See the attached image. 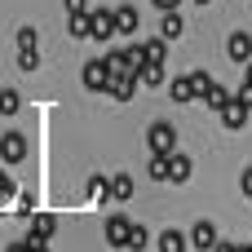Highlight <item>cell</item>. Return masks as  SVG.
I'll return each mask as SVG.
<instances>
[{"label":"cell","instance_id":"obj_1","mask_svg":"<svg viewBox=\"0 0 252 252\" xmlns=\"http://www.w3.org/2000/svg\"><path fill=\"white\" fill-rule=\"evenodd\" d=\"M146 146H151V155H168V151H177V128H173L168 120H155V124L146 128Z\"/></svg>","mask_w":252,"mask_h":252},{"label":"cell","instance_id":"obj_2","mask_svg":"<svg viewBox=\"0 0 252 252\" xmlns=\"http://www.w3.org/2000/svg\"><path fill=\"white\" fill-rule=\"evenodd\" d=\"M31 151V142L22 133H0V164H22Z\"/></svg>","mask_w":252,"mask_h":252},{"label":"cell","instance_id":"obj_3","mask_svg":"<svg viewBox=\"0 0 252 252\" xmlns=\"http://www.w3.org/2000/svg\"><path fill=\"white\" fill-rule=\"evenodd\" d=\"M53 230H58V217L53 213H40L35 221H31V235H27V248H49V239H53Z\"/></svg>","mask_w":252,"mask_h":252},{"label":"cell","instance_id":"obj_4","mask_svg":"<svg viewBox=\"0 0 252 252\" xmlns=\"http://www.w3.org/2000/svg\"><path fill=\"white\" fill-rule=\"evenodd\" d=\"M186 244H190V252H213V244H217V226H213V221H195L190 235H186Z\"/></svg>","mask_w":252,"mask_h":252},{"label":"cell","instance_id":"obj_5","mask_svg":"<svg viewBox=\"0 0 252 252\" xmlns=\"http://www.w3.org/2000/svg\"><path fill=\"white\" fill-rule=\"evenodd\" d=\"M89 35L93 40H111L115 35V9H93L89 13Z\"/></svg>","mask_w":252,"mask_h":252},{"label":"cell","instance_id":"obj_6","mask_svg":"<svg viewBox=\"0 0 252 252\" xmlns=\"http://www.w3.org/2000/svg\"><path fill=\"white\" fill-rule=\"evenodd\" d=\"M128 230H133L128 217H106V226H102V235H106L111 248H128Z\"/></svg>","mask_w":252,"mask_h":252},{"label":"cell","instance_id":"obj_7","mask_svg":"<svg viewBox=\"0 0 252 252\" xmlns=\"http://www.w3.org/2000/svg\"><path fill=\"white\" fill-rule=\"evenodd\" d=\"M226 53H230V62H252V35L248 31H230Z\"/></svg>","mask_w":252,"mask_h":252},{"label":"cell","instance_id":"obj_8","mask_svg":"<svg viewBox=\"0 0 252 252\" xmlns=\"http://www.w3.org/2000/svg\"><path fill=\"white\" fill-rule=\"evenodd\" d=\"M217 115H221L226 128H244V124H248V106H244L239 97H226V106H221Z\"/></svg>","mask_w":252,"mask_h":252},{"label":"cell","instance_id":"obj_9","mask_svg":"<svg viewBox=\"0 0 252 252\" xmlns=\"http://www.w3.org/2000/svg\"><path fill=\"white\" fill-rule=\"evenodd\" d=\"M190 173H195V164H190V155H182V151H168V182H190Z\"/></svg>","mask_w":252,"mask_h":252},{"label":"cell","instance_id":"obj_10","mask_svg":"<svg viewBox=\"0 0 252 252\" xmlns=\"http://www.w3.org/2000/svg\"><path fill=\"white\" fill-rule=\"evenodd\" d=\"M106 80H111V71H106V62L97 58V62H84V89H106Z\"/></svg>","mask_w":252,"mask_h":252},{"label":"cell","instance_id":"obj_11","mask_svg":"<svg viewBox=\"0 0 252 252\" xmlns=\"http://www.w3.org/2000/svg\"><path fill=\"white\" fill-rule=\"evenodd\" d=\"M133 84H137V80H133V75H111V80H106V89H102V93H111V97H115V102H128V97H133Z\"/></svg>","mask_w":252,"mask_h":252},{"label":"cell","instance_id":"obj_12","mask_svg":"<svg viewBox=\"0 0 252 252\" xmlns=\"http://www.w3.org/2000/svg\"><path fill=\"white\" fill-rule=\"evenodd\" d=\"M106 195H111V199H120V204H124V199H133V177H128V173H115V177L106 182Z\"/></svg>","mask_w":252,"mask_h":252},{"label":"cell","instance_id":"obj_13","mask_svg":"<svg viewBox=\"0 0 252 252\" xmlns=\"http://www.w3.org/2000/svg\"><path fill=\"white\" fill-rule=\"evenodd\" d=\"M115 31H120V35H133V31H137V9H133V4H120V9H115Z\"/></svg>","mask_w":252,"mask_h":252},{"label":"cell","instance_id":"obj_14","mask_svg":"<svg viewBox=\"0 0 252 252\" xmlns=\"http://www.w3.org/2000/svg\"><path fill=\"white\" fill-rule=\"evenodd\" d=\"M159 31H164V40H177V35L186 31L182 13H177V9H164V22H159Z\"/></svg>","mask_w":252,"mask_h":252},{"label":"cell","instance_id":"obj_15","mask_svg":"<svg viewBox=\"0 0 252 252\" xmlns=\"http://www.w3.org/2000/svg\"><path fill=\"white\" fill-rule=\"evenodd\" d=\"M142 44V58L146 62H159L164 66V58H168V40H137Z\"/></svg>","mask_w":252,"mask_h":252},{"label":"cell","instance_id":"obj_16","mask_svg":"<svg viewBox=\"0 0 252 252\" xmlns=\"http://www.w3.org/2000/svg\"><path fill=\"white\" fill-rule=\"evenodd\" d=\"M168 97H173V102H195V89H190V75H177V80L168 84Z\"/></svg>","mask_w":252,"mask_h":252},{"label":"cell","instance_id":"obj_17","mask_svg":"<svg viewBox=\"0 0 252 252\" xmlns=\"http://www.w3.org/2000/svg\"><path fill=\"white\" fill-rule=\"evenodd\" d=\"M190 244H186V235L182 230H164L159 235V252H186Z\"/></svg>","mask_w":252,"mask_h":252},{"label":"cell","instance_id":"obj_18","mask_svg":"<svg viewBox=\"0 0 252 252\" xmlns=\"http://www.w3.org/2000/svg\"><path fill=\"white\" fill-rule=\"evenodd\" d=\"M66 31H71L75 40H84V35H89V9H84V13H66Z\"/></svg>","mask_w":252,"mask_h":252},{"label":"cell","instance_id":"obj_19","mask_svg":"<svg viewBox=\"0 0 252 252\" xmlns=\"http://www.w3.org/2000/svg\"><path fill=\"white\" fill-rule=\"evenodd\" d=\"M186 75H190V89H195V97H204V93H208V89L217 84V80H213L208 71H186Z\"/></svg>","mask_w":252,"mask_h":252},{"label":"cell","instance_id":"obj_20","mask_svg":"<svg viewBox=\"0 0 252 252\" xmlns=\"http://www.w3.org/2000/svg\"><path fill=\"white\" fill-rule=\"evenodd\" d=\"M18 106H22L18 89H0V115H18Z\"/></svg>","mask_w":252,"mask_h":252},{"label":"cell","instance_id":"obj_21","mask_svg":"<svg viewBox=\"0 0 252 252\" xmlns=\"http://www.w3.org/2000/svg\"><path fill=\"white\" fill-rule=\"evenodd\" d=\"M146 244H151V230L133 221V230H128V252H142V248H146Z\"/></svg>","mask_w":252,"mask_h":252},{"label":"cell","instance_id":"obj_22","mask_svg":"<svg viewBox=\"0 0 252 252\" xmlns=\"http://www.w3.org/2000/svg\"><path fill=\"white\" fill-rule=\"evenodd\" d=\"M18 66H22V71H35V66H40V49H35V44H31V49H18Z\"/></svg>","mask_w":252,"mask_h":252},{"label":"cell","instance_id":"obj_23","mask_svg":"<svg viewBox=\"0 0 252 252\" xmlns=\"http://www.w3.org/2000/svg\"><path fill=\"white\" fill-rule=\"evenodd\" d=\"M151 182H168V155H151Z\"/></svg>","mask_w":252,"mask_h":252},{"label":"cell","instance_id":"obj_24","mask_svg":"<svg viewBox=\"0 0 252 252\" xmlns=\"http://www.w3.org/2000/svg\"><path fill=\"white\" fill-rule=\"evenodd\" d=\"M102 62H106V71H111V75H128V66H124V49H120V53H106Z\"/></svg>","mask_w":252,"mask_h":252},{"label":"cell","instance_id":"obj_25","mask_svg":"<svg viewBox=\"0 0 252 252\" xmlns=\"http://www.w3.org/2000/svg\"><path fill=\"white\" fill-rule=\"evenodd\" d=\"M226 97H230V93H226V89H221V84H213V89H208V93H204V102H208V106H213V111H221V106H226Z\"/></svg>","mask_w":252,"mask_h":252},{"label":"cell","instance_id":"obj_26","mask_svg":"<svg viewBox=\"0 0 252 252\" xmlns=\"http://www.w3.org/2000/svg\"><path fill=\"white\" fill-rule=\"evenodd\" d=\"M89 199H97V204L111 199V195H106V177H89Z\"/></svg>","mask_w":252,"mask_h":252},{"label":"cell","instance_id":"obj_27","mask_svg":"<svg viewBox=\"0 0 252 252\" xmlns=\"http://www.w3.org/2000/svg\"><path fill=\"white\" fill-rule=\"evenodd\" d=\"M31 44H35V31L22 27V31H18V49H31Z\"/></svg>","mask_w":252,"mask_h":252},{"label":"cell","instance_id":"obj_28","mask_svg":"<svg viewBox=\"0 0 252 252\" xmlns=\"http://www.w3.org/2000/svg\"><path fill=\"white\" fill-rule=\"evenodd\" d=\"M239 190L252 199V168H244V173H239Z\"/></svg>","mask_w":252,"mask_h":252},{"label":"cell","instance_id":"obj_29","mask_svg":"<svg viewBox=\"0 0 252 252\" xmlns=\"http://www.w3.org/2000/svg\"><path fill=\"white\" fill-rule=\"evenodd\" d=\"M62 4H66V13H84L89 9V0H62Z\"/></svg>","mask_w":252,"mask_h":252},{"label":"cell","instance_id":"obj_30","mask_svg":"<svg viewBox=\"0 0 252 252\" xmlns=\"http://www.w3.org/2000/svg\"><path fill=\"white\" fill-rule=\"evenodd\" d=\"M213 252H248V248H239V244H221V239H217V244H213Z\"/></svg>","mask_w":252,"mask_h":252},{"label":"cell","instance_id":"obj_31","mask_svg":"<svg viewBox=\"0 0 252 252\" xmlns=\"http://www.w3.org/2000/svg\"><path fill=\"white\" fill-rule=\"evenodd\" d=\"M155 4H159V9H177L182 0H155Z\"/></svg>","mask_w":252,"mask_h":252},{"label":"cell","instance_id":"obj_32","mask_svg":"<svg viewBox=\"0 0 252 252\" xmlns=\"http://www.w3.org/2000/svg\"><path fill=\"white\" fill-rule=\"evenodd\" d=\"M9 252H31V248H27V239H22V244H13V248H9Z\"/></svg>","mask_w":252,"mask_h":252},{"label":"cell","instance_id":"obj_33","mask_svg":"<svg viewBox=\"0 0 252 252\" xmlns=\"http://www.w3.org/2000/svg\"><path fill=\"white\" fill-rule=\"evenodd\" d=\"M190 4H208V0H190Z\"/></svg>","mask_w":252,"mask_h":252},{"label":"cell","instance_id":"obj_34","mask_svg":"<svg viewBox=\"0 0 252 252\" xmlns=\"http://www.w3.org/2000/svg\"><path fill=\"white\" fill-rule=\"evenodd\" d=\"M35 252H49V248H35Z\"/></svg>","mask_w":252,"mask_h":252},{"label":"cell","instance_id":"obj_35","mask_svg":"<svg viewBox=\"0 0 252 252\" xmlns=\"http://www.w3.org/2000/svg\"><path fill=\"white\" fill-rule=\"evenodd\" d=\"M248 252H252V244H248Z\"/></svg>","mask_w":252,"mask_h":252}]
</instances>
